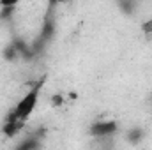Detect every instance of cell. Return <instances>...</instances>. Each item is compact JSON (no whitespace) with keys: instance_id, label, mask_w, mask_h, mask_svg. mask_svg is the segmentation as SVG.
<instances>
[{"instance_id":"5","label":"cell","mask_w":152,"mask_h":150,"mask_svg":"<svg viewBox=\"0 0 152 150\" xmlns=\"http://www.w3.org/2000/svg\"><path fill=\"white\" fill-rule=\"evenodd\" d=\"M39 149H41V138L36 136V134L20 141V145L16 147V150H39Z\"/></svg>"},{"instance_id":"9","label":"cell","mask_w":152,"mask_h":150,"mask_svg":"<svg viewBox=\"0 0 152 150\" xmlns=\"http://www.w3.org/2000/svg\"><path fill=\"white\" fill-rule=\"evenodd\" d=\"M142 30L145 36H152V20H147L142 23Z\"/></svg>"},{"instance_id":"3","label":"cell","mask_w":152,"mask_h":150,"mask_svg":"<svg viewBox=\"0 0 152 150\" xmlns=\"http://www.w3.org/2000/svg\"><path fill=\"white\" fill-rule=\"evenodd\" d=\"M53 34H55V18L53 14H46L44 16V21H42V27H41V32H39L37 39L41 42L48 44L51 39H53Z\"/></svg>"},{"instance_id":"1","label":"cell","mask_w":152,"mask_h":150,"mask_svg":"<svg viewBox=\"0 0 152 150\" xmlns=\"http://www.w3.org/2000/svg\"><path fill=\"white\" fill-rule=\"evenodd\" d=\"M44 81H46V78L42 76V78L36 79V81L30 85L28 92H27V94L18 101V104L9 111V115H11L12 118L20 120V122H23V124L28 120V117L34 113V110H36V106H37V103H39V95H41V90H42V87H44Z\"/></svg>"},{"instance_id":"7","label":"cell","mask_w":152,"mask_h":150,"mask_svg":"<svg viewBox=\"0 0 152 150\" xmlns=\"http://www.w3.org/2000/svg\"><path fill=\"white\" fill-rule=\"evenodd\" d=\"M4 57H5V60H9V62H12V60H16V58H20V53L16 51V48L12 46V42L5 48V51H4Z\"/></svg>"},{"instance_id":"8","label":"cell","mask_w":152,"mask_h":150,"mask_svg":"<svg viewBox=\"0 0 152 150\" xmlns=\"http://www.w3.org/2000/svg\"><path fill=\"white\" fill-rule=\"evenodd\" d=\"M50 103H51L53 108H60V106H64V103H66V95H64V94H53V95L50 97Z\"/></svg>"},{"instance_id":"6","label":"cell","mask_w":152,"mask_h":150,"mask_svg":"<svg viewBox=\"0 0 152 150\" xmlns=\"http://www.w3.org/2000/svg\"><path fill=\"white\" fill-rule=\"evenodd\" d=\"M143 136H145V131H143L142 127H131V129L126 133V140H127L129 143H133V145L140 143V141L143 140Z\"/></svg>"},{"instance_id":"4","label":"cell","mask_w":152,"mask_h":150,"mask_svg":"<svg viewBox=\"0 0 152 150\" xmlns=\"http://www.w3.org/2000/svg\"><path fill=\"white\" fill-rule=\"evenodd\" d=\"M23 125H25L23 122L12 118V117L7 113V117H5V120H4V125H2V133L5 134V138H14V136L20 134V131L23 129Z\"/></svg>"},{"instance_id":"2","label":"cell","mask_w":152,"mask_h":150,"mask_svg":"<svg viewBox=\"0 0 152 150\" xmlns=\"http://www.w3.org/2000/svg\"><path fill=\"white\" fill-rule=\"evenodd\" d=\"M117 131H118V122H115V120H97L88 127V134L94 140L112 138V136H115Z\"/></svg>"}]
</instances>
